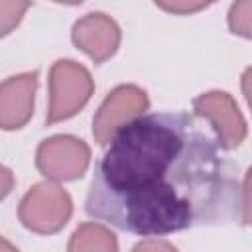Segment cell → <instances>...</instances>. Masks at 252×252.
<instances>
[{
	"label": "cell",
	"mask_w": 252,
	"mask_h": 252,
	"mask_svg": "<svg viewBox=\"0 0 252 252\" xmlns=\"http://www.w3.org/2000/svg\"><path fill=\"white\" fill-rule=\"evenodd\" d=\"M213 124L189 110L144 112L110 138L85 213L138 236L242 222L238 169Z\"/></svg>",
	"instance_id": "cell-1"
},
{
	"label": "cell",
	"mask_w": 252,
	"mask_h": 252,
	"mask_svg": "<svg viewBox=\"0 0 252 252\" xmlns=\"http://www.w3.org/2000/svg\"><path fill=\"white\" fill-rule=\"evenodd\" d=\"M124 106H148L146 93L136 85H120L106 96L96 118L93 120V136L100 146H108L112 134L122 126L118 114Z\"/></svg>",
	"instance_id": "cell-3"
},
{
	"label": "cell",
	"mask_w": 252,
	"mask_h": 252,
	"mask_svg": "<svg viewBox=\"0 0 252 252\" xmlns=\"http://www.w3.org/2000/svg\"><path fill=\"white\" fill-rule=\"evenodd\" d=\"M193 106L199 116L207 118L213 124V128L220 136L226 150L236 148L244 140L246 122L228 93H222V91L205 93L193 100Z\"/></svg>",
	"instance_id": "cell-2"
}]
</instances>
